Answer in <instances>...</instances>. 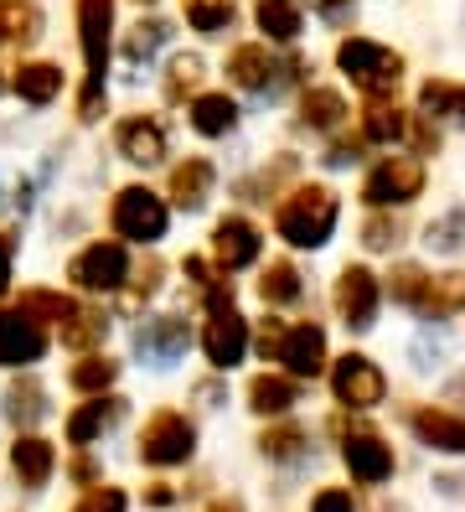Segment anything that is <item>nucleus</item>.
Here are the masks:
<instances>
[{"label":"nucleus","mask_w":465,"mask_h":512,"mask_svg":"<svg viewBox=\"0 0 465 512\" xmlns=\"http://www.w3.org/2000/svg\"><path fill=\"white\" fill-rule=\"evenodd\" d=\"M16 94H21L26 104H52V99L62 94V68H52V63H26V68L16 73Z\"/></svg>","instance_id":"25"},{"label":"nucleus","mask_w":465,"mask_h":512,"mask_svg":"<svg viewBox=\"0 0 465 512\" xmlns=\"http://www.w3.org/2000/svg\"><path fill=\"white\" fill-rule=\"evenodd\" d=\"M419 192H424V166L414 156H388L383 166H372L367 187H362V197L372 207H403V202H414Z\"/></svg>","instance_id":"8"},{"label":"nucleus","mask_w":465,"mask_h":512,"mask_svg":"<svg viewBox=\"0 0 465 512\" xmlns=\"http://www.w3.org/2000/svg\"><path fill=\"white\" fill-rule=\"evenodd\" d=\"M11 471H16V481H21L26 492H37V487H47L52 471H57V450H52L42 435H16V445H11Z\"/></svg>","instance_id":"17"},{"label":"nucleus","mask_w":465,"mask_h":512,"mask_svg":"<svg viewBox=\"0 0 465 512\" xmlns=\"http://www.w3.org/2000/svg\"><path fill=\"white\" fill-rule=\"evenodd\" d=\"M259 295L269 300V306H290V300H300V275H295V264L274 259V264L264 269V280H259Z\"/></svg>","instance_id":"34"},{"label":"nucleus","mask_w":465,"mask_h":512,"mask_svg":"<svg viewBox=\"0 0 465 512\" xmlns=\"http://www.w3.org/2000/svg\"><path fill=\"white\" fill-rule=\"evenodd\" d=\"M155 290H161V259H145V264H140V275H135L130 300H145V295H155Z\"/></svg>","instance_id":"44"},{"label":"nucleus","mask_w":465,"mask_h":512,"mask_svg":"<svg viewBox=\"0 0 465 512\" xmlns=\"http://www.w3.org/2000/svg\"><path fill=\"white\" fill-rule=\"evenodd\" d=\"M424 244L434 254H465V207H450V213L434 218L424 228Z\"/></svg>","instance_id":"30"},{"label":"nucleus","mask_w":465,"mask_h":512,"mask_svg":"<svg viewBox=\"0 0 465 512\" xmlns=\"http://www.w3.org/2000/svg\"><path fill=\"white\" fill-rule=\"evenodd\" d=\"M460 388H465V383H460Z\"/></svg>","instance_id":"53"},{"label":"nucleus","mask_w":465,"mask_h":512,"mask_svg":"<svg viewBox=\"0 0 465 512\" xmlns=\"http://www.w3.org/2000/svg\"><path fill=\"white\" fill-rule=\"evenodd\" d=\"M398 238H403L398 218H367V228H362V244L367 249H393Z\"/></svg>","instance_id":"41"},{"label":"nucleus","mask_w":465,"mask_h":512,"mask_svg":"<svg viewBox=\"0 0 465 512\" xmlns=\"http://www.w3.org/2000/svg\"><path fill=\"white\" fill-rule=\"evenodd\" d=\"M409 425H414V435H419L429 450H445V456H460V450H465V414H450V409H414Z\"/></svg>","instance_id":"18"},{"label":"nucleus","mask_w":465,"mask_h":512,"mask_svg":"<svg viewBox=\"0 0 465 512\" xmlns=\"http://www.w3.org/2000/svg\"><path fill=\"white\" fill-rule=\"evenodd\" d=\"M310 6H321V11H336V6H341V0H310Z\"/></svg>","instance_id":"51"},{"label":"nucleus","mask_w":465,"mask_h":512,"mask_svg":"<svg viewBox=\"0 0 465 512\" xmlns=\"http://www.w3.org/2000/svg\"><path fill=\"white\" fill-rule=\"evenodd\" d=\"M207 192H212V161L192 156V161H181V166L171 171V197H176V207H202Z\"/></svg>","instance_id":"21"},{"label":"nucleus","mask_w":465,"mask_h":512,"mask_svg":"<svg viewBox=\"0 0 465 512\" xmlns=\"http://www.w3.org/2000/svg\"><path fill=\"white\" fill-rule=\"evenodd\" d=\"M388 295L398 306H414L429 321H445L465 311V275H424L419 264H398L388 275Z\"/></svg>","instance_id":"1"},{"label":"nucleus","mask_w":465,"mask_h":512,"mask_svg":"<svg viewBox=\"0 0 465 512\" xmlns=\"http://www.w3.org/2000/svg\"><path fill=\"white\" fill-rule=\"evenodd\" d=\"M434 363H445V337H440V331H424V337L414 342V368L429 373Z\"/></svg>","instance_id":"42"},{"label":"nucleus","mask_w":465,"mask_h":512,"mask_svg":"<svg viewBox=\"0 0 465 512\" xmlns=\"http://www.w3.org/2000/svg\"><path fill=\"white\" fill-rule=\"evenodd\" d=\"M197 399H202L207 409H217V383H202V388H197Z\"/></svg>","instance_id":"50"},{"label":"nucleus","mask_w":465,"mask_h":512,"mask_svg":"<svg viewBox=\"0 0 465 512\" xmlns=\"http://www.w3.org/2000/svg\"><path fill=\"white\" fill-rule=\"evenodd\" d=\"M202 352H207V363L217 373H228L243 363V352H248V321L233 311V306H212V321L202 331Z\"/></svg>","instance_id":"10"},{"label":"nucleus","mask_w":465,"mask_h":512,"mask_svg":"<svg viewBox=\"0 0 465 512\" xmlns=\"http://www.w3.org/2000/svg\"><path fill=\"white\" fill-rule=\"evenodd\" d=\"M104 331H109V321H104L99 311L73 306V316L62 321V342H68V347H78V352H88V347H99V342H104Z\"/></svg>","instance_id":"32"},{"label":"nucleus","mask_w":465,"mask_h":512,"mask_svg":"<svg viewBox=\"0 0 465 512\" xmlns=\"http://www.w3.org/2000/svg\"><path fill=\"white\" fill-rule=\"evenodd\" d=\"M16 311H26L31 321H37V316H52V321H68V316H73V300H68V295H57V290H26Z\"/></svg>","instance_id":"38"},{"label":"nucleus","mask_w":465,"mask_h":512,"mask_svg":"<svg viewBox=\"0 0 465 512\" xmlns=\"http://www.w3.org/2000/svg\"><path fill=\"white\" fill-rule=\"evenodd\" d=\"M109 32H114V0H78V42H83V63H88L83 119L99 114L104 73H109Z\"/></svg>","instance_id":"3"},{"label":"nucleus","mask_w":465,"mask_h":512,"mask_svg":"<svg viewBox=\"0 0 465 512\" xmlns=\"http://www.w3.org/2000/svg\"><path fill=\"white\" fill-rule=\"evenodd\" d=\"M114 233L130 238V244H155V238L166 233V202L145 192V187H124L114 197V213H109Z\"/></svg>","instance_id":"6"},{"label":"nucleus","mask_w":465,"mask_h":512,"mask_svg":"<svg viewBox=\"0 0 465 512\" xmlns=\"http://www.w3.org/2000/svg\"><path fill=\"white\" fill-rule=\"evenodd\" d=\"M341 114H347V99H341L336 88H310V94L300 99V119L310 130H336Z\"/></svg>","instance_id":"28"},{"label":"nucleus","mask_w":465,"mask_h":512,"mask_svg":"<svg viewBox=\"0 0 465 512\" xmlns=\"http://www.w3.org/2000/svg\"><path fill=\"white\" fill-rule=\"evenodd\" d=\"M11 259H16V244H11L6 233H0V295L11 290Z\"/></svg>","instance_id":"49"},{"label":"nucleus","mask_w":465,"mask_h":512,"mask_svg":"<svg viewBox=\"0 0 465 512\" xmlns=\"http://www.w3.org/2000/svg\"><path fill=\"white\" fill-rule=\"evenodd\" d=\"M336 63L352 73V83L362 88V94L372 99H383L393 94V88L403 83V57L393 47H378V42H367V37H347L336 47Z\"/></svg>","instance_id":"4"},{"label":"nucleus","mask_w":465,"mask_h":512,"mask_svg":"<svg viewBox=\"0 0 465 512\" xmlns=\"http://www.w3.org/2000/svg\"><path fill=\"white\" fill-rule=\"evenodd\" d=\"M135 347H140L145 363L171 368L176 357L186 352V321H181V316H155V321H145V326L135 331Z\"/></svg>","instance_id":"14"},{"label":"nucleus","mask_w":465,"mask_h":512,"mask_svg":"<svg viewBox=\"0 0 465 512\" xmlns=\"http://www.w3.org/2000/svg\"><path fill=\"white\" fill-rule=\"evenodd\" d=\"M42 352H47V331H42V321H31L26 311H0V368L37 363Z\"/></svg>","instance_id":"11"},{"label":"nucleus","mask_w":465,"mask_h":512,"mask_svg":"<svg viewBox=\"0 0 465 512\" xmlns=\"http://www.w3.org/2000/svg\"><path fill=\"white\" fill-rule=\"evenodd\" d=\"M254 21H259V32H269L274 42H295L300 37V6L295 0H259Z\"/></svg>","instance_id":"29"},{"label":"nucleus","mask_w":465,"mask_h":512,"mask_svg":"<svg viewBox=\"0 0 465 512\" xmlns=\"http://www.w3.org/2000/svg\"><path fill=\"white\" fill-rule=\"evenodd\" d=\"M341 461H347V471L362 481V487H378V481L393 476V450L378 435H352L347 445H341Z\"/></svg>","instance_id":"16"},{"label":"nucleus","mask_w":465,"mask_h":512,"mask_svg":"<svg viewBox=\"0 0 465 512\" xmlns=\"http://www.w3.org/2000/svg\"><path fill=\"white\" fill-rule=\"evenodd\" d=\"M336 311H341V321H347L352 331H367L372 316H378V280H372L362 264L341 269V280H336Z\"/></svg>","instance_id":"12"},{"label":"nucleus","mask_w":465,"mask_h":512,"mask_svg":"<svg viewBox=\"0 0 465 512\" xmlns=\"http://www.w3.org/2000/svg\"><path fill=\"white\" fill-rule=\"evenodd\" d=\"M68 280L78 290H119L130 280V254L119 244H88L73 264H68Z\"/></svg>","instance_id":"9"},{"label":"nucleus","mask_w":465,"mask_h":512,"mask_svg":"<svg viewBox=\"0 0 465 512\" xmlns=\"http://www.w3.org/2000/svg\"><path fill=\"white\" fill-rule=\"evenodd\" d=\"M192 450H197V430L186 414L161 409V414L145 419V430H140V461L145 466H186Z\"/></svg>","instance_id":"5"},{"label":"nucleus","mask_w":465,"mask_h":512,"mask_svg":"<svg viewBox=\"0 0 465 512\" xmlns=\"http://www.w3.org/2000/svg\"><path fill=\"white\" fill-rule=\"evenodd\" d=\"M6 414L16 419L21 430H26V425H37V419L47 414V394H42V383H37V378H16V383L6 388Z\"/></svg>","instance_id":"27"},{"label":"nucleus","mask_w":465,"mask_h":512,"mask_svg":"<svg viewBox=\"0 0 465 512\" xmlns=\"http://www.w3.org/2000/svg\"><path fill=\"white\" fill-rule=\"evenodd\" d=\"M295 404V383L290 378H274V373H259L248 383V409L254 414H285Z\"/></svg>","instance_id":"26"},{"label":"nucleus","mask_w":465,"mask_h":512,"mask_svg":"<svg viewBox=\"0 0 465 512\" xmlns=\"http://www.w3.org/2000/svg\"><path fill=\"white\" fill-rule=\"evenodd\" d=\"M119 414H124V404H119V399H93V404H83V409L68 419V440H73V445L99 440V435L114 425Z\"/></svg>","instance_id":"22"},{"label":"nucleus","mask_w":465,"mask_h":512,"mask_svg":"<svg viewBox=\"0 0 465 512\" xmlns=\"http://www.w3.org/2000/svg\"><path fill=\"white\" fill-rule=\"evenodd\" d=\"M212 512H243V507H238V502H217Z\"/></svg>","instance_id":"52"},{"label":"nucleus","mask_w":465,"mask_h":512,"mask_svg":"<svg viewBox=\"0 0 465 512\" xmlns=\"http://www.w3.org/2000/svg\"><path fill=\"white\" fill-rule=\"evenodd\" d=\"M274 228L295 249H321L331 238V228H336V192H326V187H295L285 202H279Z\"/></svg>","instance_id":"2"},{"label":"nucleus","mask_w":465,"mask_h":512,"mask_svg":"<svg viewBox=\"0 0 465 512\" xmlns=\"http://www.w3.org/2000/svg\"><path fill=\"white\" fill-rule=\"evenodd\" d=\"M228 73H233L238 88H254V94H264V88L274 83V73H285V68L269 57V47H238V52L228 57Z\"/></svg>","instance_id":"20"},{"label":"nucleus","mask_w":465,"mask_h":512,"mask_svg":"<svg viewBox=\"0 0 465 512\" xmlns=\"http://www.w3.org/2000/svg\"><path fill=\"white\" fill-rule=\"evenodd\" d=\"M212 254L223 269H248L259 259V228L248 218H223L212 228Z\"/></svg>","instance_id":"15"},{"label":"nucleus","mask_w":465,"mask_h":512,"mask_svg":"<svg viewBox=\"0 0 465 512\" xmlns=\"http://www.w3.org/2000/svg\"><path fill=\"white\" fill-rule=\"evenodd\" d=\"M166 37H171L166 21H135L130 32H124V57H130V63H150V57L166 47Z\"/></svg>","instance_id":"33"},{"label":"nucleus","mask_w":465,"mask_h":512,"mask_svg":"<svg viewBox=\"0 0 465 512\" xmlns=\"http://www.w3.org/2000/svg\"><path fill=\"white\" fill-rule=\"evenodd\" d=\"M0 37L6 42H37L42 37V11L31 0H0Z\"/></svg>","instance_id":"24"},{"label":"nucleus","mask_w":465,"mask_h":512,"mask_svg":"<svg viewBox=\"0 0 465 512\" xmlns=\"http://www.w3.org/2000/svg\"><path fill=\"white\" fill-rule=\"evenodd\" d=\"M357 156H362V140H336L326 161H331V166H352Z\"/></svg>","instance_id":"47"},{"label":"nucleus","mask_w":465,"mask_h":512,"mask_svg":"<svg viewBox=\"0 0 465 512\" xmlns=\"http://www.w3.org/2000/svg\"><path fill=\"white\" fill-rule=\"evenodd\" d=\"M310 512H352V492L347 487H326V492H316Z\"/></svg>","instance_id":"45"},{"label":"nucleus","mask_w":465,"mask_h":512,"mask_svg":"<svg viewBox=\"0 0 465 512\" xmlns=\"http://www.w3.org/2000/svg\"><path fill=\"white\" fill-rule=\"evenodd\" d=\"M233 125H238V109H233L228 94H202V99L192 104V130H197V135L217 140V135H228Z\"/></svg>","instance_id":"23"},{"label":"nucleus","mask_w":465,"mask_h":512,"mask_svg":"<svg viewBox=\"0 0 465 512\" xmlns=\"http://www.w3.org/2000/svg\"><path fill=\"white\" fill-rule=\"evenodd\" d=\"M285 321H264L259 326V352H264V363H269V357H279V347H285Z\"/></svg>","instance_id":"46"},{"label":"nucleus","mask_w":465,"mask_h":512,"mask_svg":"<svg viewBox=\"0 0 465 512\" xmlns=\"http://www.w3.org/2000/svg\"><path fill=\"white\" fill-rule=\"evenodd\" d=\"M414 145H419V156H429V150H440V130H434L429 119H419V125H414Z\"/></svg>","instance_id":"48"},{"label":"nucleus","mask_w":465,"mask_h":512,"mask_svg":"<svg viewBox=\"0 0 465 512\" xmlns=\"http://www.w3.org/2000/svg\"><path fill=\"white\" fill-rule=\"evenodd\" d=\"M403 130H409V119H403L398 109H388V104H372L367 119H362V140H378V145L398 140Z\"/></svg>","instance_id":"37"},{"label":"nucleus","mask_w":465,"mask_h":512,"mask_svg":"<svg viewBox=\"0 0 465 512\" xmlns=\"http://www.w3.org/2000/svg\"><path fill=\"white\" fill-rule=\"evenodd\" d=\"M331 394H336V404H347V409H372V404H383L388 383H383V373H378V363H372V357L347 352V357L331 368Z\"/></svg>","instance_id":"7"},{"label":"nucleus","mask_w":465,"mask_h":512,"mask_svg":"<svg viewBox=\"0 0 465 512\" xmlns=\"http://www.w3.org/2000/svg\"><path fill=\"white\" fill-rule=\"evenodd\" d=\"M73 512H124V492L119 487H93Z\"/></svg>","instance_id":"43"},{"label":"nucleus","mask_w":465,"mask_h":512,"mask_svg":"<svg viewBox=\"0 0 465 512\" xmlns=\"http://www.w3.org/2000/svg\"><path fill=\"white\" fill-rule=\"evenodd\" d=\"M119 156L135 161V166H155V161L166 156V130L155 125L150 114H130L119 125Z\"/></svg>","instance_id":"19"},{"label":"nucleus","mask_w":465,"mask_h":512,"mask_svg":"<svg viewBox=\"0 0 465 512\" xmlns=\"http://www.w3.org/2000/svg\"><path fill=\"white\" fill-rule=\"evenodd\" d=\"M259 450H264V456H274V461H295V456H305V430H295V425L264 430Z\"/></svg>","instance_id":"39"},{"label":"nucleus","mask_w":465,"mask_h":512,"mask_svg":"<svg viewBox=\"0 0 465 512\" xmlns=\"http://www.w3.org/2000/svg\"><path fill=\"white\" fill-rule=\"evenodd\" d=\"M119 363H109V357H83V363L68 373V383L78 388V394H104V388L114 383Z\"/></svg>","instance_id":"35"},{"label":"nucleus","mask_w":465,"mask_h":512,"mask_svg":"<svg viewBox=\"0 0 465 512\" xmlns=\"http://www.w3.org/2000/svg\"><path fill=\"white\" fill-rule=\"evenodd\" d=\"M279 363H285L295 378H316L326 368V331L316 321H300L285 331V347H279Z\"/></svg>","instance_id":"13"},{"label":"nucleus","mask_w":465,"mask_h":512,"mask_svg":"<svg viewBox=\"0 0 465 512\" xmlns=\"http://www.w3.org/2000/svg\"><path fill=\"white\" fill-rule=\"evenodd\" d=\"M186 16H192L197 32H223L233 21V6L228 0H186Z\"/></svg>","instance_id":"40"},{"label":"nucleus","mask_w":465,"mask_h":512,"mask_svg":"<svg viewBox=\"0 0 465 512\" xmlns=\"http://www.w3.org/2000/svg\"><path fill=\"white\" fill-rule=\"evenodd\" d=\"M419 109H424V119L445 114V119H455V125H465V88H455V83H424L419 88Z\"/></svg>","instance_id":"31"},{"label":"nucleus","mask_w":465,"mask_h":512,"mask_svg":"<svg viewBox=\"0 0 465 512\" xmlns=\"http://www.w3.org/2000/svg\"><path fill=\"white\" fill-rule=\"evenodd\" d=\"M197 83H202V57L197 52L171 57V68H166V99H186Z\"/></svg>","instance_id":"36"}]
</instances>
